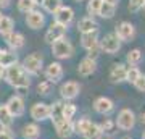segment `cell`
<instances>
[{"instance_id":"41","label":"cell","mask_w":145,"mask_h":139,"mask_svg":"<svg viewBox=\"0 0 145 139\" xmlns=\"http://www.w3.org/2000/svg\"><path fill=\"white\" fill-rule=\"evenodd\" d=\"M3 76H5V68L0 67V82L3 81Z\"/></svg>"},{"instance_id":"33","label":"cell","mask_w":145,"mask_h":139,"mask_svg":"<svg viewBox=\"0 0 145 139\" xmlns=\"http://www.w3.org/2000/svg\"><path fill=\"white\" fill-rule=\"evenodd\" d=\"M99 126H100V129H102L103 136H105V134H113V133H114V129H116L114 120H111V118H105L103 121L99 125Z\"/></svg>"},{"instance_id":"32","label":"cell","mask_w":145,"mask_h":139,"mask_svg":"<svg viewBox=\"0 0 145 139\" xmlns=\"http://www.w3.org/2000/svg\"><path fill=\"white\" fill-rule=\"evenodd\" d=\"M36 8H37V3L34 0H18V10L21 13H24V15H27L29 11L36 10Z\"/></svg>"},{"instance_id":"21","label":"cell","mask_w":145,"mask_h":139,"mask_svg":"<svg viewBox=\"0 0 145 139\" xmlns=\"http://www.w3.org/2000/svg\"><path fill=\"white\" fill-rule=\"evenodd\" d=\"M18 63V53L10 49H2V55H0V67L10 68Z\"/></svg>"},{"instance_id":"11","label":"cell","mask_w":145,"mask_h":139,"mask_svg":"<svg viewBox=\"0 0 145 139\" xmlns=\"http://www.w3.org/2000/svg\"><path fill=\"white\" fill-rule=\"evenodd\" d=\"M42 73H44V76H45L47 81H50L52 84H55L60 79H63V76H65V68H63V65L60 62H52L44 68Z\"/></svg>"},{"instance_id":"43","label":"cell","mask_w":145,"mask_h":139,"mask_svg":"<svg viewBox=\"0 0 145 139\" xmlns=\"http://www.w3.org/2000/svg\"><path fill=\"white\" fill-rule=\"evenodd\" d=\"M34 2H36L37 5H40V2H42V0H34Z\"/></svg>"},{"instance_id":"30","label":"cell","mask_w":145,"mask_h":139,"mask_svg":"<svg viewBox=\"0 0 145 139\" xmlns=\"http://www.w3.org/2000/svg\"><path fill=\"white\" fill-rule=\"evenodd\" d=\"M116 13V7L114 5H110V3H102L100 7V11H99V16L100 18H103V20H111Z\"/></svg>"},{"instance_id":"39","label":"cell","mask_w":145,"mask_h":139,"mask_svg":"<svg viewBox=\"0 0 145 139\" xmlns=\"http://www.w3.org/2000/svg\"><path fill=\"white\" fill-rule=\"evenodd\" d=\"M11 5V0H0V10H5Z\"/></svg>"},{"instance_id":"6","label":"cell","mask_w":145,"mask_h":139,"mask_svg":"<svg viewBox=\"0 0 145 139\" xmlns=\"http://www.w3.org/2000/svg\"><path fill=\"white\" fill-rule=\"evenodd\" d=\"M121 42L116 36H114V32H110V34H105L102 39L99 41V49L100 52H103V53H110V55H114V53H118L121 50Z\"/></svg>"},{"instance_id":"3","label":"cell","mask_w":145,"mask_h":139,"mask_svg":"<svg viewBox=\"0 0 145 139\" xmlns=\"http://www.w3.org/2000/svg\"><path fill=\"white\" fill-rule=\"evenodd\" d=\"M50 50H52V55L57 60H68V58H71L74 55V45L66 36L53 42L50 45Z\"/></svg>"},{"instance_id":"19","label":"cell","mask_w":145,"mask_h":139,"mask_svg":"<svg viewBox=\"0 0 145 139\" xmlns=\"http://www.w3.org/2000/svg\"><path fill=\"white\" fill-rule=\"evenodd\" d=\"M5 44L8 45V49H10V50L18 52V50H21V49L24 47V44H26V39H24V36H23L21 32L13 31L11 34L5 36Z\"/></svg>"},{"instance_id":"18","label":"cell","mask_w":145,"mask_h":139,"mask_svg":"<svg viewBox=\"0 0 145 139\" xmlns=\"http://www.w3.org/2000/svg\"><path fill=\"white\" fill-rule=\"evenodd\" d=\"M97 67H99V65H97V60H95V58L84 57L78 65V73L84 78L90 76V74H93V73L97 71Z\"/></svg>"},{"instance_id":"36","label":"cell","mask_w":145,"mask_h":139,"mask_svg":"<svg viewBox=\"0 0 145 139\" xmlns=\"http://www.w3.org/2000/svg\"><path fill=\"white\" fill-rule=\"evenodd\" d=\"M144 5H145V0H129L127 8H129L131 13H139L144 8Z\"/></svg>"},{"instance_id":"31","label":"cell","mask_w":145,"mask_h":139,"mask_svg":"<svg viewBox=\"0 0 145 139\" xmlns=\"http://www.w3.org/2000/svg\"><path fill=\"white\" fill-rule=\"evenodd\" d=\"M103 3V0H87V7H86V10H87V15L95 18V16H99V11H100V7Z\"/></svg>"},{"instance_id":"1","label":"cell","mask_w":145,"mask_h":139,"mask_svg":"<svg viewBox=\"0 0 145 139\" xmlns=\"http://www.w3.org/2000/svg\"><path fill=\"white\" fill-rule=\"evenodd\" d=\"M3 81L8 86H11L13 89H16L18 92H23V94L31 86V76L24 71V68L21 67V63H16V65H13L10 68H5Z\"/></svg>"},{"instance_id":"9","label":"cell","mask_w":145,"mask_h":139,"mask_svg":"<svg viewBox=\"0 0 145 139\" xmlns=\"http://www.w3.org/2000/svg\"><path fill=\"white\" fill-rule=\"evenodd\" d=\"M29 115H31V118L36 123L50 120V103H45V102L32 103L31 108H29Z\"/></svg>"},{"instance_id":"37","label":"cell","mask_w":145,"mask_h":139,"mask_svg":"<svg viewBox=\"0 0 145 139\" xmlns=\"http://www.w3.org/2000/svg\"><path fill=\"white\" fill-rule=\"evenodd\" d=\"M132 86H134V88L137 89L139 92H145V74H140L139 79H137V81H135Z\"/></svg>"},{"instance_id":"15","label":"cell","mask_w":145,"mask_h":139,"mask_svg":"<svg viewBox=\"0 0 145 139\" xmlns=\"http://www.w3.org/2000/svg\"><path fill=\"white\" fill-rule=\"evenodd\" d=\"M93 110L99 115H103V117H108L114 112V102L110 97H105V96H100L93 100Z\"/></svg>"},{"instance_id":"45","label":"cell","mask_w":145,"mask_h":139,"mask_svg":"<svg viewBox=\"0 0 145 139\" xmlns=\"http://www.w3.org/2000/svg\"><path fill=\"white\" fill-rule=\"evenodd\" d=\"M2 18H3V15H2V11H0V21H2Z\"/></svg>"},{"instance_id":"47","label":"cell","mask_w":145,"mask_h":139,"mask_svg":"<svg viewBox=\"0 0 145 139\" xmlns=\"http://www.w3.org/2000/svg\"><path fill=\"white\" fill-rule=\"evenodd\" d=\"M0 55H2V47H0Z\"/></svg>"},{"instance_id":"12","label":"cell","mask_w":145,"mask_h":139,"mask_svg":"<svg viewBox=\"0 0 145 139\" xmlns=\"http://www.w3.org/2000/svg\"><path fill=\"white\" fill-rule=\"evenodd\" d=\"M45 13L40 10H32L29 11L26 15V18H24V23H26V26L29 28V29H32V31H39V29H42L44 26H45Z\"/></svg>"},{"instance_id":"5","label":"cell","mask_w":145,"mask_h":139,"mask_svg":"<svg viewBox=\"0 0 145 139\" xmlns=\"http://www.w3.org/2000/svg\"><path fill=\"white\" fill-rule=\"evenodd\" d=\"M135 123H137V117L135 113L131 110V108H121L114 118V125L116 128L121 129V131H131L134 129Z\"/></svg>"},{"instance_id":"23","label":"cell","mask_w":145,"mask_h":139,"mask_svg":"<svg viewBox=\"0 0 145 139\" xmlns=\"http://www.w3.org/2000/svg\"><path fill=\"white\" fill-rule=\"evenodd\" d=\"M84 139H102L103 138V133H102V129H100L99 123H95V121H89V125L86 126L84 129V133L81 134Z\"/></svg>"},{"instance_id":"40","label":"cell","mask_w":145,"mask_h":139,"mask_svg":"<svg viewBox=\"0 0 145 139\" xmlns=\"http://www.w3.org/2000/svg\"><path fill=\"white\" fill-rule=\"evenodd\" d=\"M105 3H110V5H114V7H118L119 5V0H103Z\"/></svg>"},{"instance_id":"42","label":"cell","mask_w":145,"mask_h":139,"mask_svg":"<svg viewBox=\"0 0 145 139\" xmlns=\"http://www.w3.org/2000/svg\"><path fill=\"white\" fill-rule=\"evenodd\" d=\"M139 118H140V123H142V125H145V112H142V113H140V117H139Z\"/></svg>"},{"instance_id":"10","label":"cell","mask_w":145,"mask_h":139,"mask_svg":"<svg viewBox=\"0 0 145 139\" xmlns=\"http://www.w3.org/2000/svg\"><path fill=\"white\" fill-rule=\"evenodd\" d=\"M7 108H8V112L13 118H20L23 115L26 113V105H24V99L15 94V96H11L8 100H7Z\"/></svg>"},{"instance_id":"48","label":"cell","mask_w":145,"mask_h":139,"mask_svg":"<svg viewBox=\"0 0 145 139\" xmlns=\"http://www.w3.org/2000/svg\"><path fill=\"white\" fill-rule=\"evenodd\" d=\"M102 139H111V138H102Z\"/></svg>"},{"instance_id":"16","label":"cell","mask_w":145,"mask_h":139,"mask_svg":"<svg viewBox=\"0 0 145 139\" xmlns=\"http://www.w3.org/2000/svg\"><path fill=\"white\" fill-rule=\"evenodd\" d=\"M126 73H127V65L124 63H113L110 68L108 78L113 84H119V82L126 81Z\"/></svg>"},{"instance_id":"29","label":"cell","mask_w":145,"mask_h":139,"mask_svg":"<svg viewBox=\"0 0 145 139\" xmlns=\"http://www.w3.org/2000/svg\"><path fill=\"white\" fill-rule=\"evenodd\" d=\"M76 113H78V105L74 102H65L63 100V118L72 120Z\"/></svg>"},{"instance_id":"28","label":"cell","mask_w":145,"mask_h":139,"mask_svg":"<svg viewBox=\"0 0 145 139\" xmlns=\"http://www.w3.org/2000/svg\"><path fill=\"white\" fill-rule=\"evenodd\" d=\"M40 5H42V8H44L45 13L53 15V13H55V11L63 5V0H42Z\"/></svg>"},{"instance_id":"13","label":"cell","mask_w":145,"mask_h":139,"mask_svg":"<svg viewBox=\"0 0 145 139\" xmlns=\"http://www.w3.org/2000/svg\"><path fill=\"white\" fill-rule=\"evenodd\" d=\"M66 31H68V28H65V26H61V24H58V23H55V21H52L50 26L47 28V32H45V36H44V41H45L48 45H52L55 41H58V39H61V37L66 36Z\"/></svg>"},{"instance_id":"7","label":"cell","mask_w":145,"mask_h":139,"mask_svg":"<svg viewBox=\"0 0 145 139\" xmlns=\"http://www.w3.org/2000/svg\"><path fill=\"white\" fill-rule=\"evenodd\" d=\"M135 26L131 23V21H121L119 24H116V29H114V36L119 39V42H131L135 39Z\"/></svg>"},{"instance_id":"25","label":"cell","mask_w":145,"mask_h":139,"mask_svg":"<svg viewBox=\"0 0 145 139\" xmlns=\"http://www.w3.org/2000/svg\"><path fill=\"white\" fill-rule=\"evenodd\" d=\"M142 60H144V53H142L140 49H132L126 55V65L127 67H139Z\"/></svg>"},{"instance_id":"24","label":"cell","mask_w":145,"mask_h":139,"mask_svg":"<svg viewBox=\"0 0 145 139\" xmlns=\"http://www.w3.org/2000/svg\"><path fill=\"white\" fill-rule=\"evenodd\" d=\"M50 120L53 125L63 121V100H57V102L50 103Z\"/></svg>"},{"instance_id":"34","label":"cell","mask_w":145,"mask_h":139,"mask_svg":"<svg viewBox=\"0 0 145 139\" xmlns=\"http://www.w3.org/2000/svg\"><path fill=\"white\" fill-rule=\"evenodd\" d=\"M142 74V71L139 70V67H127V73H126V81L129 84H134L139 76Z\"/></svg>"},{"instance_id":"17","label":"cell","mask_w":145,"mask_h":139,"mask_svg":"<svg viewBox=\"0 0 145 139\" xmlns=\"http://www.w3.org/2000/svg\"><path fill=\"white\" fill-rule=\"evenodd\" d=\"M53 126H55L57 136L60 139H69L74 134V121L72 120H63V121L53 125Z\"/></svg>"},{"instance_id":"49","label":"cell","mask_w":145,"mask_h":139,"mask_svg":"<svg viewBox=\"0 0 145 139\" xmlns=\"http://www.w3.org/2000/svg\"><path fill=\"white\" fill-rule=\"evenodd\" d=\"M142 10H145V5H144V8H142Z\"/></svg>"},{"instance_id":"4","label":"cell","mask_w":145,"mask_h":139,"mask_svg":"<svg viewBox=\"0 0 145 139\" xmlns=\"http://www.w3.org/2000/svg\"><path fill=\"white\" fill-rule=\"evenodd\" d=\"M99 31H92V32H86V34H81V45L86 52H87V57L95 58L97 60V55H99Z\"/></svg>"},{"instance_id":"2","label":"cell","mask_w":145,"mask_h":139,"mask_svg":"<svg viewBox=\"0 0 145 139\" xmlns=\"http://www.w3.org/2000/svg\"><path fill=\"white\" fill-rule=\"evenodd\" d=\"M21 67L24 68V71L29 76H39L44 71V55L39 53V52H32V53H29L23 58Z\"/></svg>"},{"instance_id":"44","label":"cell","mask_w":145,"mask_h":139,"mask_svg":"<svg viewBox=\"0 0 145 139\" xmlns=\"http://www.w3.org/2000/svg\"><path fill=\"white\" fill-rule=\"evenodd\" d=\"M142 139H145V131H144V133H142Z\"/></svg>"},{"instance_id":"8","label":"cell","mask_w":145,"mask_h":139,"mask_svg":"<svg viewBox=\"0 0 145 139\" xmlns=\"http://www.w3.org/2000/svg\"><path fill=\"white\" fill-rule=\"evenodd\" d=\"M81 94V84L78 81H66L60 86V96L65 102H72Z\"/></svg>"},{"instance_id":"38","label":"cell","mask_w":145,"mask_h":139,"mask_svg":"<svg viewBox=\"0 0 145 139\" xmlns=\"http://www.w3.org/2000/svg\"><path fill=\"white\" fill-rule=\"evenodd\" d=\"M0 139H15L11 128H0Z\"/></svg>"},{"instance_id":"35","label":"cell","mask_w":145,"mask_h":139,"mask_svg":"<svg viewBox=\"0 0 145 139\" xmlns=\"http://www.w3.org/2000/svg\"><path fill=\"white\" fill-rule=\"evenodd\" d=\"M52 89H53V84L50 81H47V79H44V81L37 84V94L39 96H48L52 92Z\"/></svg>"},{"instance_id":"20","label":"cell","mask_w":145,"mask_h":139,"mask_svg":"<svg viewBox=\"0 0 145 139\" xmlns=\"http://www.w3.org/2000/svg\"><path fill=\"white\" fill-rule=\"evenodd\" d=\"M76 28H78V32L86 34V32L99 31L100 26H99V23H97V20H95V18H92V16H84V18H81V20L78 21Z\"/></svg>"},{"instance_id":"26","label":"cell","mask_w":145,"mask_h":139,"mask_svg":"<svg viewBox=\"0 0 145 139\" xmlns=\"http://www.w3.org/2000/svg\"><path fill=\"white\" fill-rule=\"evenodd\" d=\"M13 117L10 115L5 103H0V128H11L13 125Z\"/></svg>"},{"instance_id":"27","label":"cell","mask_w":145,"mask_h":139,"mask_svg":"<svg viewBox=\"0 0 145 139\" xmlns=\"http://www.w3.org/2000/svg\"><path fill=\"white\" fill-rule=\"evenodd\" d=\"M13 31H15V21H13V18L3 15V18L0 21V36L5 37L8 34H11Z\"/></svg>"},{"instance_id":"14","label":"cell","mask_w":145,"mask_h":139,"mask_svg":"<svg viewBox=\"0 0 145 139\" xmlns=\"http://www.w3.org/2000/svg\"><path fill=\"white\" fill-rule=\"evenodd\" d=\"M53 21L58 23V24L65 26V28L71 26V23L74 21V10L68 5H61L55 13H53Z\"/></svg>"},{"instance_id":"22","label":"cell","mask_w":145,"mask_h":139,"mask_svg":"<svg viewBox=\"0 0 145 139\" xmlns=\"http://www.w3.org/2000/svg\"><path fill=\"white\" fill-rule=\"evenodd\" d=\"M21 136L24 139H39L40 138V126L32 121V123H26L21 128Z\"/></svg>"},{"instance_id":"46","label":"cell","mask_w":145,"mask_h":139,"mask_svg":"<svg viewBox=\"0 0 145 139\" xmlns=\"http://www.w3.org/2000/svg\"><path fill=\"white\" fill-rule=\"evenodd\" d=\"M74 2H84V0H74Z\"/></svg>"}]
</instances>
